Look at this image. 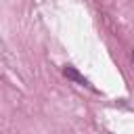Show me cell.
Here are the masks:
<instances>
[{
	"label": "cell",
	"mask_w": 134,
	"mask_h": 134,
	"mask_svg": "<svg viewBox=\"0 0 134 134\" xmlns=\"http://www.w3.org/2000/svg\"><path fill=\"white\" fill-rule=\"evenodd\" d=\"M63 75L67 77V80H71V82H75V84H80V86H90L88 84V80L75 69V67H71V65H65L63 67Z\"/></svg>",
	"instance_id": "obj_1"
}]
</instances>
